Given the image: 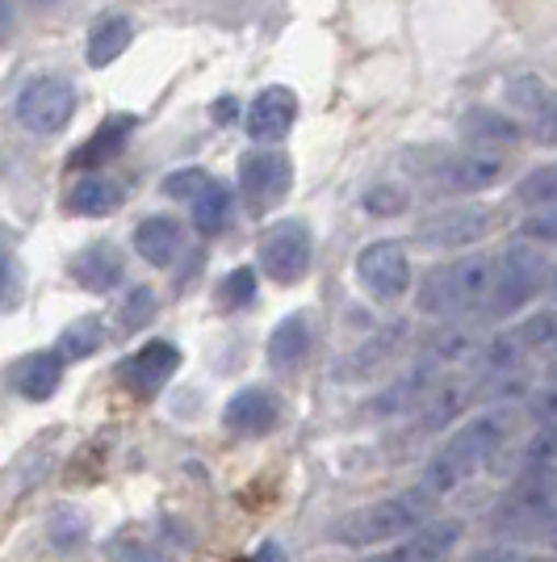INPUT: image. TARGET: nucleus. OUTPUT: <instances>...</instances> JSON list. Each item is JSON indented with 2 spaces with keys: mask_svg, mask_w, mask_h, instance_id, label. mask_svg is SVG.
Returning <instances> with one entry per match:
<instances>
[{
  "mask_svg": "<svg viewBox=\"0 0 557 562\" xmlns=\"http://www.w3.org/2000/svg\"><path fill=\"white\" fill-rule=\"evenodd\" d=\"M508 428H511L508 412H482V416H474V420L465 424V428H457V432L432 453V462L423 467L419 487L432 495V499L457 492L462 483H469V479L503 449Z\"/></svg>",
  "mask_w": 557,
  "mask_h": 562,
  "instance_id": "1",
  "label": "nucleus"
},
{
  "mask_svg": "<svg viewBox=\"0 0 557 562\" xmlns=\"http://www.w3.org/2000/svg\"><path fill=\"white\" fill-rule=\"evenodd\" d=\"M432 495L423 487H411L402 495H390V499H377L370 508H356L344 520H336L331 538L340 546H352V550H370V546H386V541H398L407 533H416L419 525L432 513Z\"/></svg>",
  "mask_w": 557,
  "mask_h": 562,
  "instance_id": "2",
  "label": "nucleus"
},
{
  "mask_svg": "<svg viewBox=\"0 0 557 562\" xmlns=\"http://www.w3.org/2000/svg\"><path fill=\"white\" fill-rule=\"evenodd\" d=\"M490 257H462L436 265L428 278L419 281V299L416 306L423 315H436V319H453V315H469L487 303L490 294Z\"/></svg>",
  "mask_w": 557,
  "mask_h": 562,
  "instance_id": "3",
  "label": "nucleus"
},
{
  "mask_svg": "<svg viewBox=\"0 0 557 562\" xmlns=\"http://www.w3.org/2000/svg\"><path fill=\"white\" fill-rule=\"evenodd\" d=\"M541 281H545V257L528 239L508 244L503 257L495 260V269H490V315L503 319L511 311H520L541 290Z\"/></svg>",
  "mask_w": 557,
  "mask_h": 562,
  "instance_id": "4",
  "label": "nucleus"
},
{
  "mask_svg": "<svg viewBox=\"0 0 557 562\" xmlns=\"http://www.w3.org/2000/svg\"><path fill=\"white\" fill-rule=\"evenodd\" d=\"M76 114V89L64 76H34L18 93V122L34 135H55L64 131Z\"/></svg>",
  "mask_w": 557,
  "mask_h": 562,
  "instance_id": "5",
  "label": "nucleus"
},
{
  "mask_svg": "<svg viewBox=\"0 0 557 562\" xmlns=\"http://www.w3.org/2000/svg\"><path fill=\"white\" fill-rule=\"evenodd\" d=\"M356 281L373 303H398L411 290V260L407 248L395 239H377L370 248H361L356 257Z\"/></svg>",
  "mask_w": 557,
  "mask_h": 562,
  "instance_id": "6",
  "label": "nucleus"
},
{
  "mask_svg": "<svg viewBox=\"0 0 557 562\" xmlns=\"http://www.w3.org/2000/svg\"><path fill=\"white\" fill-rule=\"evenodd\" d=\"M289 181H294V168L281 151H252L239 165V189H243V202L252 214L273 211L289 193Z\"/></svg>",
  "mask_w": 557,
  "mask_h": 562,
  "instance_id": "7",
  "label": "nucleus"
},
{
  "mask_svg": "<svg viewBox=\"0 0 557 562\" xmlns=\"http://www.w3.org/2000/svg\"><path fill=\"white\" fill-rule=\"evenodd\" d=\"M260 269L273 281H281V285H294V281L306 278V269H310V232H306L298 218L277 223L273 232L264 235V244H260Z\"/></svg>",
  "mask_w": 557,
  "mask_h": 562,
  "instance_id": "8",
  "label": "nucleus"
},
{
  "mask_svg": "<svg viewBox=\"0 0 557 562\" xmlns=\"http://www.w3.org/2000/svg\"><path fill=\"white\" fill-rule=\"evenodd\" d=\"M490 232V214L482 206H448L416 223V239L428 248H465Z\"/></svg>",
  "mask_w": 557,
  "mask_h": 562,
  "instance_id": "9",
  "label": "nucleus"
},
{
  "mask_svg": "<svg viewBox=\"0 0 557 562\" xmlns=\"http://www.w3.org/2000/svg\"><path fill=\"white\" fill-rule=\"evenodd\" d=\"M508 172L503 156H487V151H462V156H448L436 168V189L441 193H482V189L499 186Z\"/></svg>",
  "mask_w": 557,
  "mask_h": 562,
  "instance_id": "10",
  "label": "nucleus"
},
{
  "mask_svg": "<svg viewBox=\"0 0 557 562\" xmlns=\"http://www.w3.org/2000/svg\"><path fill=\"white\" fill-rule=\"evenodd\" d=\"M177 370H181V349L168 345V340H151V345H143L130 361H122V382H126L135 395H156Z\"/></svg>",
  "mask_w": 557,
  "mask_h": 562,
  "instance_id": "11",
  "label": "nucleus"
},
{
  "mask_svg": "<svg viewBox=\"0 0 557 562\" xmlns=\"http://www.w3.org/2000/svg\"><path fill=\"white\" fill-rule=\"evenodd\" d=\"M402 345H407V324H390L386 331H373L365 345H356V349L340 361L336 378H340V382H365V378H373L377 370H386Z\"/></svg>",
  "mask_w": 557,
  "mask_h": 562,
  "instance_id": "12",
  "label": "nucleus"
},
{
  "mask_svg": "<svg viewBox=\"0 0 557 562\" xmlns=\"http://www.w3.org/2000/svg\"><path fill=\"white\" fill-rule=\"evenodd\" d=\"M294 117H298V97L289 93V89H264V93H255V101L248 105V135L255 143H277L289 135V126H294Z\"/></svg>",
  "mask_w": 557,
  "mask_h": 562,
  "instance_id": "13",
  "label": "nucleus"
},
{
  "mask_svg": "<svg viewBox=\"0 0 557 562\" xmlns=\"http://www.w3.org/2000/svg\"><path fill=\"white\" fill-rule=\"evenodd\" d=\"M277 395L273 391H264V386H248V391H239V395L227 403V412H223V420L231 432L239 437H260V432H269L273 424H277Z\"/></svg>",
  "mask_w": 557,
  "mask_h": 562,
  "instance_id": "14",
  "label": "nucleus"
},
{
  "mask_svg": "<svg viewBox=\"0 0 557 562\" xmlns=\"http://www.w3.org/2000/svg\"><path fill=\"white\" fill-rule=\"evenodd\" d=\"M130 131H135V122L130 117H110V122H101L89 139L80 143L76 151H71L68 168H105L114 156H122V147L130 139Z\"/></svg>",
  "mask_w": 557,
  "mask_h": 562,
  "instance_id": "15",
  "label": "nucleus"
},
{
  "mask_svg": "<svg viewBox=\"0 0 557 562\" xmlns=\"http://www.w3.org/2000/svg\"><path fill=\"white\" fill-rule=\"evenodd\" d=\"M71 278L80 281L84 290L93 294H105L122 281V257H117L114 244H89L84 252H76L71 260Z\"/></svg>",
  "mask_w": 557,
  "mask_h": 562,
  "instance_id": "16",
  "label": "nucleus"
},
{
  "mask_svg": "<svg viewBox=\"0 0 557 562\" xmlns=\"http://www.w3.org/2000/svg\"><path fill=\"white\" fill-rule=\"evenodd\" d=\"M135 248H139L143 260H151V265H172L177 252H181V223L177 218H168V214H151V218H143L139 227H135Z\"/></svg>",
  "mask_w": 557,
  "mask_h": 562,
  "instance_id": "17",
  "label": "nucleus"
},
{
  "mask_svg": "<svg viewBox=\"0 0 557 562\" xmlns=\"http://www.w3.org/2000/svg\"><path fill=\"white\" fill-rule=\"evenodd\" d=\"M64 357L59 352H34V357H25L22 366L13 370V386H18V395L25 398H50L59 391V378H64Z\"/></svg>",
  "mask_w": 557,
  "mask_h": 562,
  "instance_id": "18",
  "label": "nucleus"
},
{
  "mask_svg": "<svg viewBox=\"0 0 557 562\" xmlns=\"http://www.w3.org/2000/svg\"><path fill=\"white\" fill-rule=\"evenodd\" d=\"M306 352H310V319L306 315L281 319L273 336H269V361L277 370H294V366H303Z\"/></svg>",
  "mask_w": 557,
  "mask_h": 562,
  "instance_id": "19",
  "label": "nucleus"
},
{
  "mask_svg": "<svg viewBox=\"0 0 557 562\" xmlns=\"http://www.w3.org/2000/svg\"><path fill=\"white\" fill-rule=\"evenodd\" d=\"M130 22L126 18H101V22L93 25V34H89V64L93 68H105V64H114L122 50L130 47Z\"/></svg>",
  "mask_w": 557,
  "mask_h": 562,
  "instance_id": "20",
  "label": "nucleus"
},
{
  "mask_svg": "<svg viewBox=\"0 0 557 562\" xmlns=\"http://www.w3.org/2000/svg\"><path fill=\"white\" fill-rule=\"evenodd\" d=\"M122 206V189L105 177H89L80 186L71 189L68 198V211L71 214H84V218H96V214H114Z\"/></svg>",
  "mask_w": 557,
  "mask_h": 562,
  "instance_id": "21",
  "label": "nucleus"
},
{
  "mask_svg": "<svg viewBox=\"0 0 557 562\" xmlns=\"http://www.w3.org/2000/svg\"><path fill=\"white\" fill-rule=\"evenodd\" d=\"M227 218H231V193H227V186L209 181V186L193 198V223H197L202 235H218L227 227Z\"/></svg>",
  "mask_w": 557,
  "mask_h": 562,
  "instance_id": "22",
  "label": "nucleus"
},
{
  "mask_svg": "<svg viewBox=\"0 0 557 562\" xmlns=\"http://www.w3.org/2000/svg\"><path fill=\"white\" fill-rule=\"evenodd\" d=\"M462 135L487 139V143H515L520 139V126L508 122V117H499L495 110H469V114L462 117Z\"/></svg>",
  "mask_w": 557,
  "mask_h": 562,
  "instance_id": "23",
  "label": "nucleus"
},
{
  "mask_svg": "<svg viewBox=\"0 0 557 562\" xmlns=\"http://www.w3.org/2000/svg\"><path fill=\"white\" fill-rule=\"evenodd\" d=\"M515 206H557V165L533 168L515 186Z\"/></svg>",
  "mask_w": 557,
  "mask_h": 562,
  "instance_id": "24",
  "label": "nucleus"
},
{
  "mask_svg": "<svg viewBox=\"0 0 557 562\" xmlns=\"http://www.w3.org/2000/svg\"><path fill=\"white\" fill-rule=\"evenodd\" d=\"M557 467V420H545L524 446V470H554Z\"/></svg>",
  "mask_w": 557,
  "mask_h": 562,
  "instance_id": "25",
  "label": "nucleus"
},
{
  "mask_svg": "<svg viewBox=\"0 0 557 562\" xmlns=\"http://www.w3.org/2000/svg\"><path fill=\"white\" fill-rule=\"evenodd\" d=\"M151 319H156V294H151L147 285L130 290L126 303L117 306V328L122 331H139V328H147Z\"/></svg>",
  "mask_w": 557,
  "mask_h": 562,
  "instance_id": "26",
  "label": "nucleus"
},
{
  "mask_svg": "<svg viewBox=\"0 0 557 562\" xmlns=\"http://www.w3.org/2000/svg\"><path fill=\"white\" fill-rule=\"evenodd\" d=\"M101 340H105V331L96 319H80V324H71L64 331V340H59V357H68V361H80V357H89L93 349H101Z\"/></svg>",
  "mask_w": 557,
  "mask_h": 562,
  "instance_id": "27",
  "label": "nucleus"
},
{
  "mask_svg": "<svg viewBox=\"0 0 557 562\" xmlns=\"http://www.w3.org/2000/svg\"><path fill=\"white\" fill-rule=\"evenodd\" d=\"M84 538H89V520L76 513V508H64V513L50 516V541L59 550H76Z\"/></svg>",
  "mask_w": 557,
  "mask_h": 562,
  "instance_id": "28",
  "label": "nucleus"
},
{
  "mask_svg": "<svg viewBox=\"0 0 557 562\" xmlns=\"http://www.w3.org/2000/svg\"><path fill=\"white\" fill-rule=\"evenodd\" d=\"M508 101L520 105V110H528V114H541V110L549 105V89H545L536 76H520V80L508 85Z\"/></svg>",
  "mask_w": 557,
  "mask_h": 562,
  "instance_id": "29",
  "label": "nucleus"
},
{
  "mask_svg": "<svg viewBox=\"0 0 557 562\" xmlns=\"http://www.w3.org/2000/svg\"><path fill=\"white\" fill-rule=\"evenodd\" d=\"M209 181H214V177H209L206 168H181V172H172V177L163 181V193L177 198V202H193Z\"/></svg>",
  "mask_w": 557,
  "mask_h": 562,
  "instance_id": "30",
  "label": "nucleus"
},
{
  "mask_svg": "<svg viewBox=\"0 0 557 562\" xmlns=\"http://www.w3.org/2000/svg\"><path fill=\"white\" fill-rule=\"evenodd\" d=\"M365 211L370 214H402L407 211V189L395 181H382V186L365 189Z\"/></svg>",
  "mask_w": 557,
  "mask_h": 562,
  "instance_id": "31",
  "label": "nucleus"
},
{
  "mask_svg": "<svg viewBox=\"0 0 557 562\" xmlns=\"http://www.w3.org/2000/svg\"><path fill=\"white\" fill-rule=\"evenodd\" d=\"M255 299V273L243 265V269H235L231 278L223 281V306H248Z\"/></svg>",
  "mask_w": 557,
  "mask_h": 562,
  "instance_id": "32",
  "label": "nucleus"
},
{
  "mask_svg": "<svg viewBox=\"0 0 557 562\" xmlns=\"http://www.w3.org/2000/svg\"><path fill=\"white\" fill-rule=\"evenodd\" d=\"M110 559L114 562H172L163 550L147 546V541H135V538H117L114 546H110Z\"/></svg>",
  "mask_w": 557,
  "mask_h": 562,
  "instance_id": "33",
  "label": "nucleus"
},
{
  "mask_svg": "<svg viewBox=\"0 0 557 562\" xmlns=\"http://www.w3.org/2000/svg\"><path fill=\"white\" fill-rule=\"evenodd\" d=\"M520 235H524L528 244H533V239H541V244H557V206H545V211H536L533 218H524Z\"/></svg>",
  "mask_w": 557,
  "mask_h": 562,
  "instance_id": "34",
  "label": "nucleus"
},
{
  "mask_svg": "<svg viewBox=\"0 0 557 562\" xmlns=\"http://www.w3.org/2000/svg\"><path fill=\"white\" fill-rule=\"evenodd\" d=\"M533 135L541 143H557V97H549V105L536 114L533 122Z\"/></svg>",
  "mask_w": 557,
  "mask_h": 562,
  "instance_id": "35",
  "label": "nucleus"
},
{
  "mask_svg": "<svg viewBox=\"0 0 557 562\" xmlns=\"http://www.w3.org/2000/svg\"><path fill=\"white\" fill-rule=\"evenodd\" d=\"M469 562H520V559H515V550H508V546H490V550H478Z\"/></svg>",
  "mask_w": 557,
  "mask_h": 562,
  "instance_id": "36",
  "label": "nucleus"
},
{
  "mask_svg": "<svg viewBox=\"0 0 557 562\" xmlns=\"http://www.w3.org/2000/svg\"><path fill=\"white\" fill-rule=\"evenodd\" d=\"M252 562H289V559H285V550H281L277 541H264V546L252 554Z\"/></svg>",
  "mask_w": 557,
  "mask_h": 562,
  "instance_id": "37",
  "label": "nucleus"
},
{
  "mask_svg": "<svg viewBox=\"0 0 557 562\" xmlns=\"http://www.w3.org/2000/svg\"><path fill=\"white\" fill-rule=\"evenodd\" d=\"M541 533H545V541L557 550V504L549 508V516H545V525H541Z\"/></svg>",
  "mask_w": 557,
  "mask_h": 562,
  "instance_id": "38",
  "label": "nucleus"
},
{
  "mask_svg": "<svg viewBox=\"0 0 557 562\" xmlns=\"http://www.w3.org/2000/svg\"><path fill=\"white\" fill-rule=\"evenodd\" d=\"M9 22H13V13H9V0H0V38L9 34Z\"/></svg>",
  "mask_w": 557,
  "mask_h": 562,
  "instance_id": "39",
  "label": "nucleus"
},
{
  "mask_svg": "<svg viewBox=\"0 0 557 562\" xmlns=\"http://www.w3.org/2000/svg\"><path fill=\"white\" fill-rule=\"evenodd\" d=\"M4 285H9V257L0 252V294H4Z\"/></svg>",
  "mask_w": 557,
  "mask_h": 562,
  "instance_id": "40",
  "label": "nucleus"
},
{
  "mask_svg": "<svg viewBox=\"0 0 557 562\" xmlns=\"http://www.w3.org/2000/svg\"><path fill=\"white\" fill-rule=\"evenodd\" d=\"M235 114V105H231V97H223V105H218V122H227V117Z\"/></svg>",
  "mask_w": 557,
  "mask_h": 562,
  "instance_id": "41",
  "label": "nucleus"
},
{
  "mask_svg": "<svg viewBox=\"0 0 557 562\" xmlns=\"http://www.w3.org/2000/svg\"><path fill=\"white\" fill-rule=\"evenodd\" d=\"M549 294H554V303H557V269H554V278H549Z\"/></svg>",
  "mask_w": 557,
  "mask_h": 562,
  "instance_id": "42",
  "label": "nucleus"
},
{
  "mask_svg": "<svg viewBox=\"0 0 557 562\" xmlns=\"http://www.w3.org/2000/svg\"><path fill=\"white\" fill-rule=\"evenodd\" d=\"M520 562H554V559H520Z\"/></svg>",
  "mask_w": 557,
  "mask_h": 562,
  "instance_id": "43",
  "label": "nucleus"
},
{
  "mask_svg": "<svg viewBox=\"0 0 557 562\" xmlns=\"http://www.w3.org/2000/svg\"><path fill=\"white\" fill-rule=\"evenodd\" d=\"M38 4H50V0H38Z\"/></svg>",
  "mask_w": 557,
  "mask_h": 562,
  "instance_id": "44",
  "label": "nucleus"
}]
</instances>
